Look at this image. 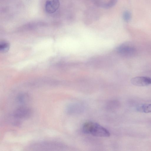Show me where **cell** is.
Listing matches in <instances>:
<instances>
[{"label":"cell","instance_id":"1","mask_svg":"<svg viewBox=\"0 0 151 151\" xmlns=\"http://www.w3.org/2000/svg\"><path fill=\"white\" fill-rule=\"evenodd\" d=\"M82 131L85 133L96 137H107L110 136L109 132L98 124L91 122H85L83 126Z\"/></svg>","mask_w":151,"mask_h":151},{"label":"cell","instance_id":"11","mask_svg":"<svg viewBox=\"0 0 151 151\" xmlns=\"http://www.w3.org/2000/svg\"><path fill=\"white\" fill-rule=\"evenodd\" d=\"M118 0H110L108 3L103 4L102 7L105 8H109L114 6Z\"/></svg>","mask_w":151,"mask_h":151},{"label":"cell","instance_id":"2","mask_svg":"<svg viewBox=\"0 0 151 151\" xmlns=\"http://www.w3.org/2000/svg\"><path fill=\"white\" fill-rule=\"evenodd\" d=\"M61 143L55 141H43L36 142L29 146V148L34 150H57L63 148Z\"/></svg>","mask_w":151,"mask_h":151},{"label":"cell","instance_id":"8","mask_svg":"<svg viewBox=\"0 0 151 151\" xmlns=\"http://www.w3.org/2000/svg\"><path fill=\"white\" fill-rule=\"evenodd\" d=\"M137 110L145 113H151V104H145L139 106Z\"/></svg>","mask_w":151,"mask_h":151},{"label":"cell","instance_id":"7","mask_svg":"<svg viewBox=\"0 0 151 151\" xmlns=\"http://www.w3.org/2000/svg\"><path fill=\"white\" fill-rule=\"evenodd\" d=\"M30 98L28 94L26 93L19 94L16 98V101L21 104H25L28 102Z\"/></svg>","mask_w":151,"mask_h":151},{"label":"cell","instance_id":"5","mask_svg":"<svg viewBox=\"0 0 151 151\" xmlns=\"http://www.w3.org/2000/svg\"><path fill=\"white\" fill-rule=\"evenodd\" d=\"M131 82L135 86H146L151 84V78L145 76H137L132 78Z\"/></svg>","mask_w":151,"mask_h":151},{"label":"cell","instance_id":"12","mask_svg":"<svg viewBox=\"0 0 151 151\" xmlns=\"http://www.w3.org/2000/svg\"><path fill=\"white\" fill-rule=\"evenodd\" d=\"M109 104H110V105H109V107L110 106V107L111 108V109L112 108H115L119 105V103L116 101H111L110 102Z\"/></svg>","mask_w":151,"mask_h":151},{"label":"cell","instance_id":"6","mask_svg":"<svg viewBox=\"0 0 151 151\" xmlns=\"http://www.w3.org/2000/svg\"><path fill=\"white\" fill-rule=\"evenodd\" d=\"M60 6L59 0H47L45 5V10L48 14H52L55 12Z\"/></svg>","mask_w":151,"mask_h":151},{"label":"cell","instance_id":"4","mask_svg":"<svg viewBox=\"0 0 151 151\" xmlns=\"http://www.w3.org/2000/svg\"><path fill=\"white\" fill-rule=\"evenodd\" d=\"M136 48L132 45L129 44H124L118 48L119 52L122 55L126 57H132L136 53Z\"/></svg>","mask_w":151,"mask_h":151},{"label":"cell","instance_id":"9","mask_svg":"<svg viewBox=\"0 0 151 151\" xmlns=\"http://www.w3.org/2000/svg\"><path fill=\"white\" fill-rule=\"evenodd\" d=\"M9 43L7 42L2 41L0 43V51L1 52L5 53L8 51L9 48Z\"/></svg>","mask_w":151,"mask_h":151},{"label":"cell","instance_id":"10","mask_svg":"<svg viewBox=\"0 0 151 151\" xmlns=\"http://www.w3.org/2000/svg\"><path fill=\"white\" fill-rule=\"evenodd\" d=\"M131 18V14L129 11H126L124 12L123 14V18L124 21L128 22L130 21Z\"/></svg>","mask_w":151,"mask_h":151},{"label":"cell","instance_id":"3","mask_svg":"<svg viewBox=\"0 0 151 151\" xmlns=\"http://www.w3.org/2000/svg\"><path fill=\"white\" fill-rule=\"evenodd\" d=\"M32 114V111L29 107L21 106L16 109L13 112L12 116L16 120L26 119L29 118Z\"/></svg>","mask_w":151,"mask_h":151},{"label":"cell","instance_id":"13","mask_svg":"<svg viewBox=\"0 0 151 151\" xmlns=\"http://www.w3.org/2000/svg\"><path fill=\"white\" fill-rule=\"evenodd\" d=\"M93 2L98 6H102L103 4H102L100 0H91Z\"/></svg>","mask_w":151,"mask_h":151}]
</instances>
